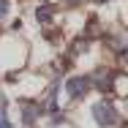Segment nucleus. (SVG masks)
Segmentation results:
<instances>
[{
	"label": "nucleus",
	"mask_w": 128,
	"mask_h": 128,
	"mask_svg": "<svg viewBox=\"0 0 128 128\" xmlns=\"http://www.w3.org/2000/svg\"><path fill=\"white\" fill-rule=\"evenodd\" d=\"M93 120L98 123V126H114V123H120V112H117V106L112 101H98L93 104Z\"/></svg>",
	"instance_id": "f257e3e1"
},
{
	"label": "nucleus",
	"mask_w": 128,
	"mask_h": 128,
	"mask_svg": "<svg viewBox=\"0 0 128 128\" xmlns=\"http://www.w3.org/2000/svg\"><path fill=\"white\" fill-rule=\"evenodd\" d=\"M90 76H84V74H76V76L66 79V93H68V98L71 101H82L87 93H90Z\"/></svg>",
	"instance_id": "f03ea898"
},
{
	"label": "nucleus",
	"mask_w": 128,
	"mask_h": 128,
	"mask_svg": "<svg viewBox=\"0 0 128 128\" xmlns=\"http://www.w3.org/2000/svg\"><path fill=\"white\" fill-rule=\"evenodd\" d=\"M114 82H117V74H112V71H106V68H101L96 76H90V84H96L101 93H112Z\"/></svg>",
	"instance_id": "7ed1b4c3"
},
{
	"label": "nucleus",
	"mask_w": 128,
	"mask_h": 128,
	"mask_svg": "<svg viewBox=\"0 0 128 128\" xmlns=\"http://www.w3.org/2000/svg\"><path fill=\"white\" fill-rule=\"evenodd\" d=\"M36 19H38L41 25H49L52 19H54V8H52V6H46V3H41V6L36 8Z\"/></svg>",
	"instance_id": "20e7f679"
},
{
	"label": "nucleus",
	"mask_w": 128,
	"mask_h": 128,
	"mask_svg": "<svg viewBox=\"0 0 128 128\" xmlns=\"http://www.w3.org/2000/svg\"><path fill=\"white\" fill-rule=\"evenodd\" d=\"M6 14H8V0H0V22L6 19Z\"/></svg>",
	"instance_id": "39448f33"
},
{
	"label": "nucleus",
	"mask_w": 128,
	"mask_h": 128,
	"mask_svg": "<svg viewBox=\"0 0 128 128\" xmlns=\"http://www.w3.org/2000/svg\"><path fill=\"white\" fill-rule=\"evenodd\" d=\"M66 3H68V6H76V3H82V0H66Z\"/></svg>",
	"instance_id": "423d86ee"
},
{
	"label": "nucleus",
	"mask_w": 128,
	"mask_h": 128,
	"mask_svg": "<svg viewBox=\"0 0 128 128\" xmlns=\"http://www.w3.org/2000/svg\"><path fill=\"white\" fill-rule=\"evenodd\" d=\"M98 3H104V0H98Z\"/></svg>",
	"instance_id": "0eeeda50"
}]
</instances>
